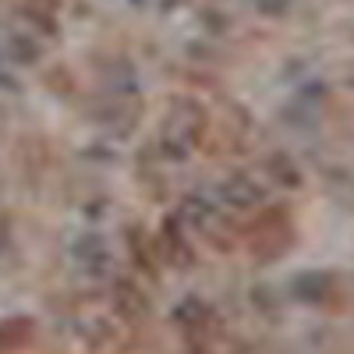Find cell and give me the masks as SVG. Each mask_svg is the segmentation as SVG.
Wrapping results in <instances>:
<instances>
[{
	"instance_id": "obj_2",
	"label": "cell",
	"mask_w": 354,
	"mask_h": 354,
	"mask_svg": "<svg viewBox=\"0 0 354 354\" xmlns=\"http://www.w3.org/2000/svg\"><path fill=\"white\" fill-rule=\"evenodd\" d=\"M75 255H78V259H82V266H88V270H93V273H103V262H106V248H103V241H100V238H93V234H88L85 241H78Z\"/></svg>"
},
{
	"instance_id": "obj_4",
	"label": "cell",
	"mask_w": 354,
	"mask_h": 354,
	"mask_svg": "<svg viewBox=\"0 0 354 354\" xmlns=\"http://www.w3.org/2000/svg\"><path fill=\"white\" fill-rule=\"evenodd\" d=\"M181 213H185V220H188L192 227H202L205 220H209V213H213V209H209V202H205V198H188Z\"/></svg>"
},
{
	"instance_id": "obj_3",
	"label": "cell",
	"mask_w": 354,
	"mask_h": 354,
	"mask_svg": "<svg viewBox=\"0 0 354 354\" xmlns=\"http://www.w3.org/2000/svg\"><path fill=\"white\" fill-rule=\"evenodd\" d=\"M8 50H11V61H18V64H36L39 61V43L36 39H28V36H11V43H8Z\"/></svg>"
},
{
	"instance_id": "obj_1",
	"label": "cell",
	"mask_w": 354,
	"mask_h": 354,
	"mask_svg": "<svg viewBox=\"0 0 354 354\" xmlns=\"http://www.w3.org/2000/svg\"><path fill=\"white\" fill-rule=\"evenodd\" d=\"M223 198L234 202V205H241V209H248V205L262 202V188L252 181V177H234V181L223 185Z\"/></svg>"
}]
</instances>
